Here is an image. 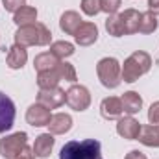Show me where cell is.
<instances>
[{
    "mask_svg": "<svg viewBox=\"0 0 159 159\" xmlns=\"http://www.w3.org/2000/svg\"><path fill=\"white\" fill-rule=\"evenodd\" d=\"M59 159H104V157L100 154V143L96 139H85V141L67 143L59 152Z\"/></svg>",
    "mask_w": 159,
    "mask_h": 159,
    "instance_id": "1",
    "label": "cell"
},
{
    "mask_svg": "<svg viewBox=\"0 0 159 159\" xmlns=\"http://www.w3.org/2000/svg\"><path fill=\"white\" fill-rule=\"evenodd\" d=\"M150 69V57L148 54L144 52H135L126 63H124V69H122V78L124 81H135L141 74H144L146 70Z\"/></svg>",
    "mask_w": 159,
    "mask_h": 159,
    "instance_id": "2",
    "label": "cell"
},
{
    "mask_svg": "<svg viewBox=\"0 0 159 159\" xmlns=\"http://www.w3.org/2000/svg\"><path fill=\"white\" fill-rule=\"evenodd\" d=\"M98 78L102 81V85L113 89L120 83V67H119V61L115 57H104L100 63H98Z\"/></svg>",
    "mask_w": 159,
    "mask_h": 159,
    "instance_id": "3",
    "label": "cell"
},
{
    "mask_svg": "<svg viewBox=\"0 0 159 159\" xmlns=\"http://www.w3.org/2000/svg\"><path fill=\"white\" fill-rule=\"evenodd\" d=\"M26 148V133L19 131L0 141V156L4 159H15Z\"/></svg>",
    "mask_w": 159,
    "mask_h": 159,
    "instance_id": "4",
    "label": "cell"
},
{
    "mask_svg": "<svg viewBox=\"0 0 159 159\" xmlns=\"http://www.w3.org/2000/svg\"><path fill=\"white\" fill-rule=\"evenodd\" d=\"M65 102H67L72 109H76V111H83V109H87V106L91 104L89 91H87L85 87H81V85H74V87H70V89L67 91V94H65Z\"/></svg>",
    "mask_w": 159,
    "mask_h": 159,
    "instance_id": "5",
    "label": "cell"
},
{
    "mask_svg": "<svg viewBox=\"0 0 159 159\" xmlns=\"http://www.w3.org/2000/svg\"><path fill=\"white\" fill-rule=\"evenodd\" d=\"M15 120V104L11 102L9 96L0 93V133L11 129Z\"/></svg>",
    "mask_w": 159,
    "mask_h": 159,
    "instance_id": "6",
    "label": "cell"
},
{
    "mask_svg": "<svg viewBox=\"0 0 159 159\" xmlns=\"http://www.w3.org/2000/svg\"><path fill=\"white\" fill-rule=\"evenodd\" d=\"M139 22H141V13H137L135 9H128V11L119 15V24L120 30H122V35L139 32Z\"/></svg>",
    "mask_w": 159,
    "mask_h": 159,
    "instance_id": "7",
    "label": "cell"
},
{
    "mask_svg": "<svg viewBox=\"0 0 159 159\" xmlns=\"http://www.w3.org/2000/svg\"><path fill=\"white\" fill-rule=\"evenodd\" d=\"M52 119L50 115V109L44 107V106H32L26 113V120L32 124V126H48V122Z\"/></svg>",
    "mask_w": 159,
    "mask_h": 159,
    "instance_id": "8",
    "label": "cell"
},
{
    "mask_svg": "<svg viewBox=\"0 0 159 159\" xmlns=\"http://www.w3.org/2000/svg\"><path fill=\"white\" fill-rule=\"evenodd\" d=\"M65 102V93L57 87H52L48 91H41L39 93V104H43L44 107H57Z\"/></svg>",
    "mask_w": 159,
    "mask_h": 159,
    "instance_id": "9",
    "label": "cell"
},
{
    "mask_svg": "<svg viewBox=\"0 0 159 159\" xmlns=\"http://www.w3.org/2000/svg\"><path fill=\"white\" fill-rule=\"evenodd\" d=\"M117 131H119L122 137H126V139H137L139 137V133H141V126H139V122L133 119H120L119 124H117Z\"/></svg>",
    "mask_w": 159,
    "mask_h": 159,
    "instance_id": "10",
    "label": "cell"
},
{
    "mask_svg": "<svg viewBox=\"0 0 159 159\" xmlns=\"http://www.w3.org/2000/svg\"><path fill=\"white\" fill-rule=\"evenodd\" d=\"M74 37H76V41H78L80 44H91L98 37V30H96L94 24L85 22V24H80V28L76 30Z\"/></svg>",
    "mask_w": 159,
    "mask_h": 159,
    "instance_id": "11",
    "label": "cell"
},
{
    "mask_svg": "<svg viewBox=\"0 0 159 159\" xmlns=\"http://www.w3.org/2000/svg\"><path fill=\"white\" fill-rule=\"evenodd\" d=\"M124 113V109H122V102H120L119 98H106L104 102H102V117L104 119H117Z\"/></svg>",
    "mask_w": 159,
    "mask_h": 159,
    "instance_id": "12",
    "label": "cell"
},
{
    "mask_svg": "<svg viewBox=\"0 0 159 159\" xmlns=\"http://www.w3.org/2000/svg\"><path fill=\"white\" fill-rule=\"evenodd\" d=\"M52 148H54V137L50 133H43L37 137V141L34 144V154L37 157H48Z\"/></svg>",
    "mask_w": 159,
    "mask_h": 159,
    "instance_id": "13",
    "label": "cell"
},
{
    "mask_svg": "<svg viewBox=\"0 0 159 159\" xmlns=\"http://www.w3.org/2000/svg\"><path fill=\"white\" fill-rule=\"evenodd\" d=\"M50 126V131L52 133H65L72 128V119L65 113H57V115H52V119L48 122Z\"/></svg>",
    "mask_w": 159,
    "mask_h": 159,
    "instance_id": "14",
    "label": "cell"
},
{
    "mask_svg": "<svg viewBox=\"0 0 159 159\" xmlns=\"http://www.w3.org/2000/svg\"><path fill=\"white\" fill-rule=\"evenodd\" d=\"M137 139L146 146H159V124L141 128V133Z\"/></svg>",
    "mask_w": 159,
    "mask_h": 159,
    "instance_id": "15",
    "label": "cell"
},
{
    "mask_svg": "<svg viewBox=\"0 0 159 159\" xmlns=\"http://www.w3.org/2000/svg\"><path fill=\"white\" fill-rule=\"evenodd\" d=\"M120 102H122V109H124V113H129V115H133V113H137L139 109H141V106H143V100H141V96L137 94V93H126L122 98H120Z\"/></svg>",
    "mask_w": 159,
    "mask_h": 159,
    "instance_id": "16",
    "label": "cell"
},
{
    "mask_svg": "<svg viewBox=\"0 0 159 159\" xmlns=\"http://www.w3.org/2000/svg\"><path fill=\"white\" fill-rule=\"evenodd\" d=\"M26 57H28L26 50L20 44H15L9 50V54H7V65H9V69H20L26 63Z\"/></svg>",
    "mask_w": 159,
    "mask_h": 159,
    "instance_id": "17",
    "label": "cell"
},
{
    "mask_svg": "<svg viewBox=\"0 0 159 159\" xmlns=\"http://www.w3.org/2000/svg\"><path fill=\"white\" fill-rule=\"evenodd\" d=\"M80 24H81V19H80L78 13H74V11H69V13H65L61 17V30L67 32V34H76Z\"/></svg>",
    "mask_w": 159,
    "mask_h": 159,
    "instance_id": "18",
    "label": "cell"
},
{
    "mask_svg": "<svg viewBox=\"0 0 159 159\" xmlns=\"http://www.w3.org/2000/svg\"><path fill=\"white\" fill-rule=\"evenodd\" d=\"M35 17H37V11L34 9V7H28V6H24V7H20L17 13H15V24H19V26H26V24H34V20H35Z\"/></svg>",
    "mask_w": 159,
    "mask_h": 159,
    "instance_id": "19",
    "label": "cell"
},
{
    "mask_svg": "<svg viewBox=\"0 0 159 159\" xmlns=\"http://www.w3.org/2000/svg\"><path fill=\"white\" fill-rule=\"evenodd\" d=\"M56 67H57V61H56V56H54L52 52H48V54H41V56H37V59H35V69H37L39 72L54 70Z\"/></svg>",
    "mask_w": 159,
    "mask_h": 159,
    "instance_id": "20",
    "label": "cell"
},
{
    "mask_svg": "<svg viewBox=\"0 0 159 159\" xmlns=\"http://www.w3.org/2000/svg\"><path fill=\"white\" fill-rule=\"evenodd\" d=\"M59 74H57V70L54 69V70H44V72H39V87L41 89H52V87H56L57 85V81H59Z\"/></svg>",
    "mask_w": 159,
    "mask_h": 159,
    "instance_id": "21",
    "label": "cell"
},
{
    "mask_svg": "<svg viewBox=\"0 0 159 159\" xmlns=\"http://www.w3.org/2000/svg\"><path fill=\"white\" fill-rule=\"evenodd\" d=\"M156 28H157V20H156V17L152 15V11H150V13H144V15H141L139 32H143V34H150V32H154Z\"/></svg>",
    "mask_w": 159,
    "mask_h": 159,
    "instance_id": "22",
    "label": "cell"
},
{
    "mask_svg": "<svg viewBox=\"0 0 159 159\" xmlns=\"http://www.w3.org/2000/svg\"><path fill=\"white\" fill-rule=\"evenodd\" d=\"M52 54L56 57H69L74 54V46L70 43H65V41H59V43H54L52 44Z\"/></svg>",
    "mask_w": 159,
    "mask_h": 159,
    "instance_id": "23",
    "label": "cell"
},
{
    "mask_svg": "<svg viewBox=\"0 0 159 159\" xmlns=\"http://www.w3.org/2000/svg\"><path fill=\"white\" fill-rule=\"evenodd\" d=\"M56 70H57L59 78H65V80H69V81H74L76 80V72H74L72 65H69V63H57Z\"/></svg>",
    "mask_w": 159,
    "mask_h": 159,
    "instance_id": "24",
    "label": "cell"
},
{
    "mask_svg": "<svg viewBox=\"0 0 159 159\" xmlns=\"http://www.w3.org/2000/svg\"><path fill=\"white\" fill-rule=\"evenodd\" d=\"M81 9L87 15H96L102 7H100V0H81Z\"/></svg>",
    "mask_w": 159,
    "mask_h": 159,
    "instance_id": "25",
    "label": "cell"
},
{
    "mask_svg": "<svg viewBox=\"0 0 159 159\" xmlns=\"http://www.w3.org/2000/svg\"><path fill=\"white\" fill-rule=\"evenodd\" d=\"M100 7H102L106 13L113 15V13L120 7V0H100Z\"/></svg>",
    "mask_w": 159,
    "mask_h": 159,
    "instance_id": "26",
    "label": "cell"
},
{
    "mask_svg": "<svg viewBox=\"0 0 159 159\" xmlns=\"http://www.w3.org/2000/svg\"><path fill=\"white\" fill-rule=\"evenodd\" d=\"M4 6L7 11H19L20 7H24V0H4Z\"/></svg>",
    "mask_w": 159,
    "mask_h": 159,
    "instance_id": "27",
    "label": "cell"
},
{
    "mask_svg": "<svg viewBox=\"0 0 159 159\" xmlns=\"http://www.w3.org/2000/svg\"><path fill=\"white\" fill-rule=\"evenodd\" d=\"M148 119H150L152 124H159V102L157 104H152L150 113H148Z\"/></svg>",
    "mask_w": 159,
    "mask_h": 159,
    "instance_id": "28",
    "label": "cell"
},
{
    "mask_svg": "<svg viewBox=\"0 0 159 159\" xmlns=\"http://www.w3.org/2000/svg\"><path fill=\"white\" fill-rule=\"evenodd\" d=\"M126 159H146V156H144L143 152H139V150H131V152L126 156Z\"/></svg>",
    "mask_w": 159,
    "mask_h": 159,
    "instance_id": "29",
    "label": "cell"
},
{
    "mask_svg": "<svg viewBox=\"0 0 159 159\" xmlns=\"http://www.w3.org/2000/svg\"><path fill=\"white\" fill-rule=\"evenodd\" d=\"M148 6H150V11L159 15V0H148Z\"/></svg>",
    "mask_w": 159,
    "mask_h": 159,
    "instance_id": "30",
    "label": "cell"
},
{
    "mask_svg": "<svg viewBox=\"0 0 159 159\" xmlns=\"http://www.w3.org/2000/svg\"><path fill=\"white\" fill-rule=\"evenodd\" d=\"M34 156H35V154H32V152H30L28 148H24V150L20 152V156H19V159H34Z\"/></svg>",
    "mask_w": 159,
    "mask_h": 159,
    "instance_id": "31",
    "label": "cell"
}]
</instances>
